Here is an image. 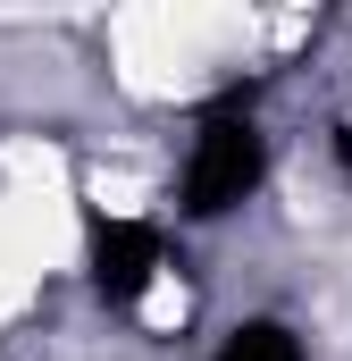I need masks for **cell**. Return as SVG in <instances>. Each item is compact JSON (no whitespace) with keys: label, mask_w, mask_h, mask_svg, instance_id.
I'll return each mask as SVG.
<instances>
[{"label":"cell","mask_w":352,"mask_h":361,"mask_svg":"<svg viewBox=\"0 0 352 361\" xmlns=\"http://www.w3.org/2000/svg\"><path fill=\"white\" fill-rule=\"evenodd\" d=\"M336 160H344V177H352V118L336 126Z\"/></svg>","instance_id":"obj_4"},{"label":"cell","mask_w":352,"mask_h":361,"mask_svg":"<svg viewBox=\"0 0 352 361\" xmlns=\"http://www.w3.org/2000/svg\"><path fill=\"white\" fill-rule=\"evenodd\" d=\"M218 361H302V336H294L285 319H244V328L218 345Z\"/></svg>","instance_id":"obj_3"},{"label":"cell","mask_w":352,"mask_h":361,"mask_svg":"<svg viewBox=\"0 0 352 361\" xmlns=\"http://www.w3.org/2000/svg\"><path fill=\"white\" fill-rule=\"evenodd\" d=\"M160 277V227L143 219H101L92 227V294L101 302H134Z\"/></svg>","instance_id":"obj_2"},{"label":"cell","mask_w":352,"mask_h":361,"mask_svg":"<svg viewBox=\"0 0 352 361\" xmlns=\"http://www.w3.org/2000/svg\"><path fill=\"white\" fill-rule=\"evenodd\" d=\"M260 169H268V143H260V126H252V109H244V92H235V101L210 109V126H201V143H193L184 210H193V219H227L235 202H252Z\"/></svg>","instance_id":"obj_1"}]
</instances>
